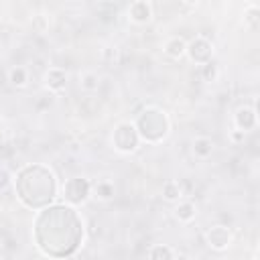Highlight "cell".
<instances>
[{"instance_id":"cell-11","label":"cell","mask_w":260,"mask_h":260,"mask_svg":"<svg viewBox=\"0 0 260 260\" xmlns=\"http://www.w3.org/2000/svg\"><path fill=\"white\" fill-rule=\"evenodd\" d=\"M185 49H187V43H185L183 37H171V39H167L165 45H162L165 55L171 57V59H181V57L185 55Z\"/></svg>"},{"instance_id":"cell-21","label":"cell","mask_w":260,"mask_h":260,"mask_svg":"<svg viewBox=\"0 0 260 260\" xmlns=\"http://www.w3.org/2000/svg\"><path fill=\"white\" fill-rule=\"evenodd\" d=\"M258 14H260V10H258V6H248V10H246V20L248 22H256L258 20Z\"/></svg>"},{"instance_id":"cell-5","label":"cell","mask_w":260,"mask_h":260,"mask_svg":"<svg viewBox=\"0 0 260 260\" xmlns=\"http://www.w3.org/2000/svg\"><path fill=\"white\" fill-rule=\"evenodd\" d=\"M140 144V136L134 128L132 122H120L114 126V132H112V146L118 150V152H134Z\"/></svg>"},{"instance_id":"cell-2","label":"cell","mask_w":260,"mask_h":260,"mask_svg":"<svg viewBox=\"0 0 260 260\" xmlns=\"http://www.w3.org/2000/svg\"><path fill=\"white\" fill-rule=\"evenodd\" d=\"M12 183L16 199L32 211L51 205L59 193L55 173L43 162H28L20 167L16 171V177H12Z\"/></svg>"},{"instance_id":"cell-12","label":"cell","mask_w":260,"mask_h":260,"mask_svg":"<svg viewBox=\"0 0 260 260\" xmlns=\"http://www.w3.org/2000/svg\"><path fill=\"white\" fill-rule=\"evenodd\" d=\"M91 191H93V197H98L100 201H110L114 197V183L108 181V179H102L98 181L95 185H91Z\"/></svg>"},{"instance_id":"cell-4","label":"cell","mask_w":260,"mask_h":260,"mask_svg":"<svg viewBox=\"0 0 260 260\" xmlns=\"http://www.w3.org/2000/svg\"><path fill=\"white\" fill-rule=\"evenodd\" d=\"M61 193H63V199L67 205H71V207L83 205L91 195V181L85 177H71L63 183Z\"/></svg>"},{"instance_id":"cell-13","label":"cell","mask_w":260,"mask_h":260,"mask_svg":"<svg viewBox=\"0 0 260 260\" xmlns=\"http://www.w3.org/2000/svg\"><path fill=\"white\" fill-rule=\"evenodd\" d=\"M193 152H195V156H199V158H207V156L213 152V140L207 138V136H197V138H193Z\"/></svg>"},{"instance_id":"cell-19","label":"cell","mask_w":260,"mask_h":260,"mask_svg":"<svg viewBox=\"0 0 260 260\" xmlns=\"http://www.w3.org/2000/svg\"><path fill=\"white\" fill-rule=\"evenodd\" d=\"M201 77H203V81H215L217 79V65L213 61L201 65Z\"/></svg>"},{"instance_id":"cell-20","label":"cell","mask_w":260,"mask_h":260,"mask_svg":"<svg viewBox=\"0 0 260 260\" xmlns=\"http://www.w3.org/2000/svg\"><path fill=\"white\" fill-rule=\"evenodd\" d=\"M10 183H12V175H10V171H8L6 167L0 165V191H4Z\"/></svg>"},{"instance_id":"cell-3","label":"cell","mask_w":260,"mask_h":260,"mask_svg":"<svg viewBox=\"0 0 260 260\" xmlns=\"http://www.w3.org/2000/svg\"><path fill=\"white\" fill-rule=\"evenodd\" d=\"M134 128L140 136V140L156 144L160 140H165L171 132V120L167 116V112L158 106H146L136 114L134 120Z\"/></svg>"},{"instance_id":"cell-6","label":"cell","mask_w":260,"mask_h":260,"mask_svg":"<svg viewBox=\"0 0 260 260\" xmlns=\"http://www.w3.org/2000/svg\"><path fill=\"white\" fill-rule=\"evenodd\" d=\"M185 55H189V59L197 65H205L211 61L213 57V45L211 41H207L205 37H195L193 41L187 43V49H185Z\"/></svg>"},{"instance_id":"cell-10","label":"cell","mask_w":260,"mask_h":260,"mask_svg":"<svg viewBox=\"0 0 260 260\" xmlns=\"http://www.w3.org/2000/svg\"><path fill=\"white\" fill-rule=\"evenodd\" d=\"M45 85H47L51 91H61V89H65V85H67V73H65V69H61V67H51V69L45 73Z\"/></svg>"},{"instance_id":"cell-16","label":"cell","mask_w":260,"mask_h":260,"mask_svg":"<svg viewBox=\"0 0 260 260\" xmlns=\"http://www.w3.org/2000/svg\"><path fill=\"white\" fill-rule=\"evenodd\" d=\"M79 87L85 91H95L100 87V75L93 71H85L79 75Z\"/></svg>"},{"instance_id":"cell-1","label":"cell","mask_w":260,"mask_h":260,"mask_svg":"<svg viewBox=\"0 0 260 260\" xmlns=\"http://www.w3.org/2000/svg\"><path fill=\"white\" fill-rule=\"evenodd\" d=\"M85 238L79 211L67 203H51L37 211L32 219V240L41 254L51 260L73 256Z\"/></svg>"},{"instance_id":"cell-15","label":"cell","mask_w":260,"mask_h":260,"mask_svg":"<svg viewBox=\"0 0 260 260\" xmlns=\"http://www.w3.org/2000/svg\"><path fill=\"white\" fill-rule=\"evenodd\" d=\"M148 260H175V252L167 244H154L148 250Z\"/></svg>"},{"instance_id":"cell-8","label":"cell","mask_w":260,"mask_h":260,"mask_svg":"<svg viewBox=\"0 0 260 260\" xmlns=\"http://www.w3.org/2000/svg\"><path fill=\"white\" fill-rule=\"evenodd\" d=\"M256 124H258V116H256V108H250V106H242V108H238L236 110V114H234V126H236V130H240V132H250V130H254L256 128Z\"/></svg>"},{"instance_id":"cell-7","label":"cell","mask_w":260,"mask_h":260,"mask_svg":"<svg viewBox=\"0 0 260 260\" xmlns=\"http://www.w3.org/2000/svg\"><path fill=\"white\" fill-rule=\"evenodd\" d=\"M205 242L213 250H225L232 244V232L225 225H211L205 232Z\"/></svg>"},{"instance_id":"cell-18","label":"cell","mask_w":260,"mask_h":260,"mask_svg":"<svg viewBox=\"0 0 260 260\" xmlns=\"http://www.w3.org/2000/svg\"><path fill=\"white\" fill-rule=\"evenodd\" d=\"M181 195H183V189H181V185L177 181H167L162 185V197L167 201H179Z\"/></svg>"},{"instance_id":"cell-17","label":"cell","mask_w":260,"mask_h":260,"mask_svg":"<svg viewBox=\"0 0 260 260\" xmlns=\"http://www.w3.org/2000/svg\"><path fill=\"white\" fill-rule=\"evenodd\" d=\"M175 217L179 221H191L195 217V205L191 201H181L177 207H175Z\"/></svg>"},{"instance_id":"cell-22","label":"cell","mask_w":260,"mask_h":260,"mask_svg":"<svg viewBox=\"0 0 260 260\" xmlns=\"http://www.w3.org/2000/svg\"><path fill=\"white\" fill-rule=\"evenodd\" d=\"M232 140H234V142H242V140H244V132L234 130V132H232Z\"/></svg>"},{"instance_id":"cell-9","label":"cell","mask_w":260,"mask_h":260,"mask_svg":"<svg viewBox=\"0 0 260 260\" xmlns=\"http://www.w3.org/2000/svg\"><path fill=\"white\" fill-rule=\"evenodd\" d=\"M128 16L132 22L136 24H146L152 20V4L146 2V0H136L130 4L128 8Z\"/></svg>"},{"instance_id":"cell-14","label":"cell","mask_w":260,"mask_h":260,"mask_svg":"<svg viewBox=\"0 0 260 260\" xmlns=\"http://www.w3.org/2000/svg\"><path fill=\"white\" fill-rule=\"evenodd\" d=\"M8 81H10V85H14V87L26 85V81H28V71H26V67H22V65L10 67V69H8Z\"/></svg>"}]
</instances>
